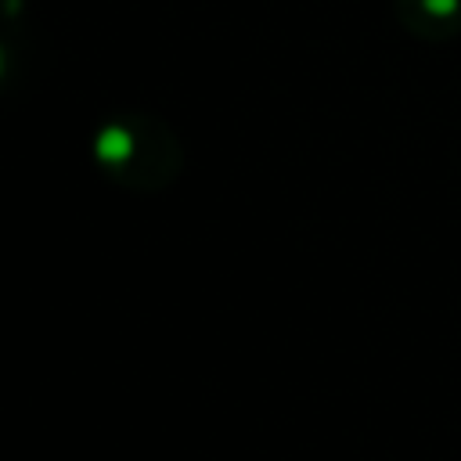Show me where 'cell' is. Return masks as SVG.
Returning <instances> with one entry per match:
<instances>
[{
	"instance_id": "cell-1",
	"label": "cell",
	"mask_w": 461,
	"mask_h": 461,
	"mask_svg": "<svg viewBox=\"0 0 461 461\" xmlns=\"http://www.w3.org/2000/svg\"><path fill=\"white\" fill-rule=\"evenodd\" d=\"M104 173L133 191H158L180 169V148L155 115H119L97 137Z\"/></svg>"
},
{
	"instance_id": "cell-2",
	"label": "cell",
	"mask_w": 461,
	"mask_h": 461,
	"mask_svg": "<svg viewBox=\"0 0 461 461\" xmlns=\"http://www.w3.org/2000/svg\"><path fill=\"white\" fill-rule=\"evenodd\" d=\"M396 22L429 43L461 36V0H393Z\"/></svg>"
}]
</instances>
